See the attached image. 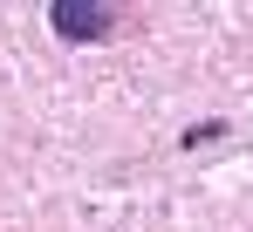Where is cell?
Here are the masks:
<instances>
[{"label":"cell","instance_id":"1","mask_svg":"<svg viewBox=\"0 0 253 232\" xmlns=\"http://www.w3.org/2000/svg\"><path fill=\"white\" fill-rule=\"evenodd\" d=\"M48 28L62 41H110L117 35V14L110 7H89V0H55L48 7Z\"/></svg>","mask_w":253,"mask_h":232},{"label":"cell","instance_id":"2","mask_svg":"<svg viewBox=\"0 0 253 232\" xmlns=\"http://www.w3.org/2000/svg\"><path fill=\"white\" fill-rule=\"evenodd\" d=\"M212 137H226V123H192V130H185V151H206Z\"/></svg>","mask_w":253,"mask_h":232}]
</instances>
